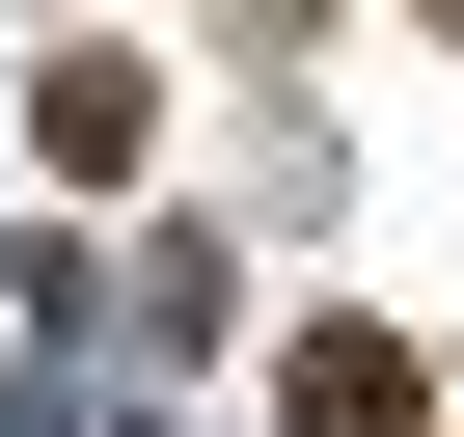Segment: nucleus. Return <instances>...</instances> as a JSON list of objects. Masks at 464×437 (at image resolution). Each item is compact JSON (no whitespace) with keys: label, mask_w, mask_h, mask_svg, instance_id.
<instances>
[{"label":"nucleus","mask_w":464,"mask_h":437,"mask_svg":"<svg viewBox=\"0 0 464 437\" xmlns=\"http://www.w3.org/2000/svg\"><path fill=\"white\" fill-rule=\"evenodd\" d=\"M137 137H164L137 55H28V164H55V191H137Z\"/></svg>","instance_id":"f257e3e1"},{"label":"nucleus","mask_w":464,"mask_h":437,"mask_svg":"<svg viewBox=\"0 0 464 437\" xmlns=\"http://www.w3.org/2000/svg\"><path fill=\"white\" fill-rule=\"evenodd\" d=\"M274 437H410V328H301L274 355Z\"/></svg>","instance_id":"f03ea898"}]
</instances>
